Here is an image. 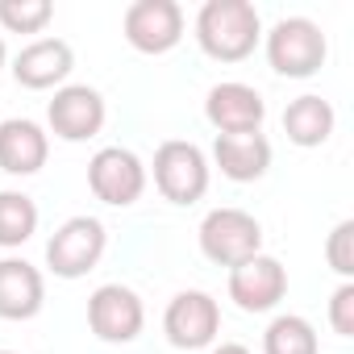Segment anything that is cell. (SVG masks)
<instances>
[{"label":"cell","instance_id":"6da1fadb","mask_svg":"<svg viewBox=\"0 0 354 354\" xmlns=\"http://www.w3.org/2000/svg\"><path fill=\"white\" fill-rule=\"evenodd\" d=\"M196 42L217 63H242L263 42V17L250 0H205L196 13Z\"/></svg>","mask_w":354,"mask_h":354},{"label":"cell","instance_id":"7a4b0ae2","mask_svg":"<svg viewBox=\"0 0 354 354\" xmlns=\"http://www.w3.org/2000/svg\"><path fill=\"white\" fill-rule=\"evenodd\" d=\"M263 42H267L271 71L283 75V80H313L325 67V59H329V38L308 17H283V21H275L263 34Z\"/></svg>","mask_w":354,"mask_h":354},{"label":"cell","instance_id":"3957f363","mask_svg":"<svg viewBox=\"0 0 354 354\" xmlns=\"http://www.w3.org/2000/svg\"><path fill=\"white\" fill-rule=\"evenodd\" d=\"M154 188L162 192V201L171 205H196L209 192V154L196 142L171 138L154 150Z\"/></svg>","mask_w":354,"mask_h":354},{"label":"cell","instance_id":"277c9868","mask_svg":"<svg viewBox=\"0 0 354 354\" xmlns=\"http://www.w3.org/2000/svg\"><path fill=\"white\" fill-rule=\"evenodd\" d=\"M201 254L217 267H238L263 254V225L246 209H213L201 221Z\"/></svg>","mask_w":354,"mask_h":354},{"label":"cell","instance_id":"5b68a950","mask_svg":"<svg viewBox=\"0 0 354 354\" xmlns=\"http://www.w3.org/2000/svg\"><path fill=\"white\" fill-rule=\"evenodd\" d=\"M109 246V230L96 217H67L46 242V267L59 279H84Z\"/></svg>","mask_w":354,"mask_h":354},{"label":"cell","instance_id":"8992f818","mask_svg":"<svg viewBox=\"0 0 354 354\" xmlns=\"http://www.w3.org/2000/svg\"><path fill=\"white\" fill-rule=\"evenodd\" d=\"M88 188L100 205L129 209L146 192V162L129 146H104L88 162Z\"/></svg>","mask_w":354,"mask_h":354},{"label":"cell","instance_id":"52a82bcc","mask_svg":"<svg viewBox=\"0 0 354 354\" xmlns=\"http://www.w3.org/2000/svg\"><path fill=\"white\" fill-rule=\"evenodd\" d=\"M162 333L175 350H209L221 333V304L209 292H175L162 313Z\"/></svg>","mask_w":354,"mask_h":354},{"label":"cell","instance_id":"ba28073f","mask_svg":"<svg viewBox=\"0 0 354 354\" xmlns=\"http://www.w3.org/2000/svg\"><path fill=\"white\" fill-rule=\"evenodd\" d=\"M146 325L142 296L125 283H100L88 296V329L109 346H129Z\"/></svg>","mask_w":354,"mask_h":354},{"label":"cell","instance_id":"9c48e42d","mask_svg":"<svg viewBox=\"0 0 354 354\" xmlns=\"http://www.w3.org/2000/svg\"><path fill=\"white\" fill-rule=\"evenodd\" d=\"M121 30L138 55H167L184 38V9L175 0H133L121 17Z\"/></svg>","mask_w":354,"mask_h":354},{"label":"cell","instance_id":"30bf717a","mask_svg":"<svg viewBox=\"0 0 354 354\" xmlns=\"http://www.w3.org/2000/svg\"><path fill=\"white\" fill-rule=\"evenodd\" d=\"M205 117L217 129V138H242V133H263L267 121V100L259 96V88L225 80L213 84L205 96Z\"/></svg>","mask_w":354,"mask_h":354},{"label":"cell","instance_id":"8fae6325","mask_svg":"<svg viewBox=\"0 0 354 354\" xmlns=\"http://www.w3.org/2000/svg\"><path fill=\"white\" fill-rule=\"evenodd\" d=\"M104 117H109V104L88 84H63L55 92V100L46 104V125L63 142H88V138H96L104 129Z\"/></svg>","mask_w":354,"mask_h":354},{"label":"cell","instance_id":"7c38bea8","mask_svg":"<svg viewBox=\"0 0 354 354\" xmlns=\"http://www.w3.org/2000/svg\"><path fill=\"white\" fill-rule=\"evenodd\" d=\"M288 296V271L271 254H254L230 271V300L242 313H271Z\"/></svg>","mask_w":354,"mask_h":354},{"label":"cell","instance_id":"4fadbf2b","mask_svg":"<svg viewBox=\"0 0 354 354\" xmlns=\"http://www.w3.org/2000/svg\"><path fill=\"white\" fill-rule=\"evenodd\" d=\"M75 67V55L63 38H38L30 46H21V55L13 59V80L30 92H46V88H63L67 75Z\"/></svg>","mask_w":354,"mask_h":354},{"label":"cell","instance_id":"5bb4252c","mask_svg":"<svg viewBox=\"0 0 354 354\" xmlns=\"http://www.w3.org/2000/svg\"><path fill=\"white\" fill-rule=\"evenodd\" d=\"M50 158V138L38 121L30 117H9L0 121V171L5 175H17V180H26V175H38Z\"/></svg>","mask_w":354,"mask_h":354},{"label":"cell","instance_id":"9a60e30c","mask_svg":"<svg viewBox=\"0 0 354 354\" xmlns=\"http://www.w3.org/2000/svg\"><path fill=\"white\" fill-rule=\"evenodd\" d=\"M46 304V279L26 259H0V321H30Z\"/></svg>","mask_w":354,"mask_h":354},{"label":"cell","instance_id":"2e32d148","mask_svg":"<svg viewBox=\"0 0 354 354\" xmlns=\"http://www.w3.org/2000/svg\"><path fill=\"white\" fill-rule=\"evenodd\" d=\"M213 162L221 167L225 180L234 184H254L271 167V142L263 133H242V138H217L213 142Z\"/></svg>","mask_w":354,"mask_h":354},{"label":"cell","instance_id":"e0dca14e","mask_svg":"<svg viewBox=\"0 0 354 354\" xmlns=\"http://www.w3.org/2000/svg\"><path fill=\"white\" fill-rule=\"evenodd\" d=\"M333 125H337V113H333V104H329L325 96H317V92H304V96H296V100L283 109V133H288L292 146H304V150L325 146V142L333 138Z\"/></svg>","mask_w":354,"mask_h":354},{"label":"cell","instance_id":"ac0fdd59","mask_svg":"<svg viewBox=\"0 0 354 354\" xmlns=\"http://www.w3.org/2000/svg\"><path fill=\"white\" fill-rule=\"evenodd\" d=\"M38 234V205L26 192H0V250H17Z\"/></svg>","mask_w":354,"mask_h":354},{"label":"cell","instance_id":"d6986e66","mask_svg":"<svg viewBox=\"0 0 354 354\" xmlns=\"http://www.w3.org/2000/svg\"><path fill=\"white\" fill-rule=\"evenodd\" d=\"M263 354H321L313 321H304L296 313H279L263 329Z\"/></svg>","mask_w":354,"mask_h":354},{"label":"cell","instance_id":"ffe728a7","mask_svg":"<svg viewBox=\"0 0 354 354\" xmlns=\"http://www.w3.org/2000/svg\"><path fill=\"white\" fill-rule=\"evenodd\" d=\"M55 17L50 0H0V26L9 34H42Z\"/></svg>","mask_w":354,"mask_h":354},{"label":"cell","instance_id":"44dd1931","mask_svg":"<svg viewBox=\"0 0 354 354\" xmlns=\"http://www.w3.org/2000/svg\"><path fill=\"white\" fill-rule=\"evenodd\" d=\"M325 259H329V267H333L342 279L354 275V221H350V217L333 225V234H329V242H325Z\"/></svg>","mask_w":354,"mask_h":354},{"label":"cell","instance_id":"7402d4cb","mask_svg":"<svg viewBox=\"0 0 354 354\" xmlns=\"http://www.w3.org/2000/svg\"><path fill=\"white\" fill-rule=\"evenodd\" d=\"M329 325L337 337H354V283L342 279V288L329 296Z\"/></svg>","mask_w":354,"mask_h":354},{"label":"cell","instance_id":"603a6c76","mask_svg":"<svg viewBox=\"0 0 354 354\" xmlns=\"http://www.w3.org/2000/svg\"><path fill=\"white\" fill-rule=\"evenodd\" d=\"M209 354H254V350H246L242 342H221V346H209Z\"/></svg>","mask_w":354,"mask_h":354},{"label":"cell","instance_id":"cb8c5ba5","mask_svg":"<svg viewBox=\"0 0 354 354\" xmlns=\"http://www.w3.org/2000/svg\"><path fill=\"white\" fill-rule=\"evenodd\" d=\"M5 59H9V50H5V38H0V67H5Z\"/></svg>","mask_w":354,"mask_h":354},{"label":"cell","instance_id":"d4e9b609","mask_svg":"<svg viewBox=\"0 0 354 354\" xmlns=\"http://www.w3.org/2000/svg\"><path fill=\"white\" fill-rule=\"evenodd\" d=\"M0 354H17V350H0Z\"/></svg>","mask_w":354,"mask_h":354}]
</instances>
